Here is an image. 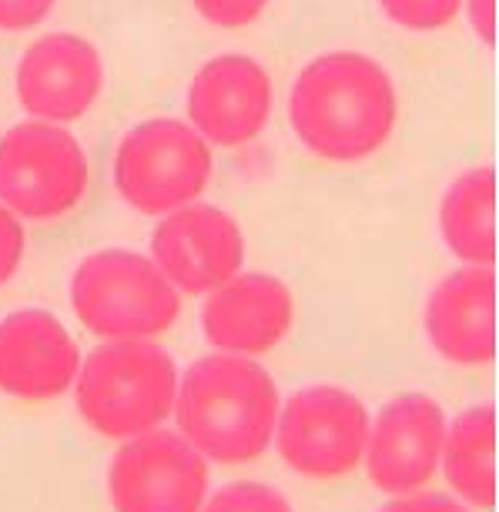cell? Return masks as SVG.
Masks as SVG:
<instances>
[{"label": "cell", "mask_w": 499, "mask_h": 512, "mask_svg": "<svg viewBox=\"0 0 499 512\" xmlns=\"http://www.w3.org/2000/svg\"><path fill=\"white\" fill-rule=\"evenodd\" d=\"M439 469L459 502L473 509L496 506V409L473 405L446 425Z\"/></svg>", "instance_id": "16"}, {"label": "cell", "mask_w": 499, "mask_h": 512, "mask_svg": "<svg viewBox=\"0 0 499 512\" xmlns=\"http://www.w3.org/2000/svg\"><path fill=\"white\" fill-rule=\"evenodd\" d=\"M151 262L178 295L205 298L245 265V235L228 211L191 201L161 215L151 235Z\"/></svg>", "instance_id": "10"}, {"label": "cell", "mask_w": 499, "mask_h": 512, "mask_svg": "<svg viewBox=\"0 0 499 512\" xmlns=\"http://www.w3.org/2000/svg\"><path fill=\"white\" fill-rule=\"evenodd\" d=\"M191 4L208 24L222 27V31H238L265 14L268 0H191Z\"/></svg>", "instance_id": "20"}, {"label": "cell", "mask_w": 499, "mask_h": 512, "mask_svg": "<svg viewBox=\"0 0 499 512\" xmlns=\"http://www.w3.org/2000/svg\"><path fill=\"white\" fill-rule=\"evenodd\" d=\"M429 345L446 362L489 365L496 359V275L493 265L449 272L426 302Z\"/></svg>", "instance_id": "15"}, {"label": "cell", "mask_w": 499, "mask_h": 512, "mask_svg": "<svg viewBox=\"0 0 499 512\" xmlns=\"http://www.w3.org/2000/svg\"><path fill=\"white\" fill-rule=\"evenodd\" d=\"M74 405L101 439L128 442L161 429L175 412V359L151 338L101 342L81 362Z\"/></svg>", "instance_id": "3"}, {"label": "cell", "mask_w": 499, "mask_h": 512, "mask_svg": "<svg viewBox=\"0 0 499 512\" xmlns=\"http://www.w3.org/2000/svg\"><path fill=\"white\" fill-rule=\"evenodd\" d=\"M27 255V228L24 221L0 205V285H7L17 275Z\"/></svg>", "instance_id": "21"}, {"label": "cell", "mask_w": 499, "mask_h": 512, "mask_svg": "<svg viewBox=\"0 0 499 512\" xmlns=\"http://www.w3.org/2000/svg\"><path fill=\"white\" fill-rule=\"evenodd\" d=\"M201 512H295L292 502L265 482H232L205 499Z\"/></svg>", "instance_id": "19"}, {"label": "cell", "mask_w": 499, "mask_h": 512, "mask_svg": "<svg viewBox=\"0 0 499 512\" xmlns=\"http://www.w3.org/2000/svg\"><path fill=\"white\" fill-rule=\"evenodd\" d=\"M278 385L255 359L215 352L178 379L175 422L205 462L248 466L262 459L275 436Z\"/></svg>", "instance_id": "2"}, {"label": "cell", "mask_w": 499, "mask_h": 512, "mask_svg": "<svg viewBox=\"0 0 499 512\" xmlns=\"http://www.w3.org/2000/svg\"><path fill=\"white\" fill-rule=\"evenodd\" d=\"M188 124L215 148H242L272 121V77L248 54H218L198 67L185 98Z\"/></svg>", "instance_id": "11"}, {"label": "cell", "mask_w": 499, "mask_h": 512, "mask_svg": "<svg viewBox=\"0 0 499 512\" xmlns=\"http://www.w3.org/2000/svg\"><path fill=\"white\" fill-rule=\"evenodd\" d=\"M446 439V412L433 395L402 392L369 422L362 462L366 476L386 496H409L436 479Z\"/></svg>", "instance_id": "9"}, {"label": "cell", "mask_w": 499, "mask_h": 512, "mask_svg": "<svg viewBox=\"0 0 499 512\" xmlns=\"http://www.w3.org/2000/svg\"><path fill=\"white\" fill-rule=\"evenodd\" d=\"M469 24L486 47H496V0H463Z\"/></svg>", "instance_id": "24"}, {"label": "cell", "mask_w": 499, "mask_h": 512, "mask_svg": "<svg viewBox=\"0 0 499 512\" xmlns=\"http://www.w3.org/2000/svg\"><path fill=\"white\" fill-rule=\"evenodd\" d=\"M88 154L64 124L21 121L0 138V205L21 221H54L88 195Z\"/></svg>", "instance_id": "6"}, {"label": "cell", "mask_w": 499, "mask_h": 512, "mask_svg": "<svg viewBox=\"0 0 499 512\" xmlns=\"http://www.w3.org/2000/svg\"><path fill=\"white\" fill-rule=\"evenodd\" d=\"M108 499L114 512H201L208 462L181 432L151 429L114 452Z\"/></svg>", "instance_id": "8"}, {"label": "cell", "mask_w": 499, "mask_h": 512, "mask_svg": "<svg viewBox=\"0 0 499 512\" xmlns=\"http://www.w3.org/2000/svg\"><path fill=\"white\" fill-rule=\"evenodd\" d=\"M215 175L211 144L178 118L131 128L114 154V188L134 211L161 218L205 195Z\"/></svg>", "instance_id": "5"}, {"label": "cell", "mask_w": 499, "mask_h": 512, "mask_svg": "<svg viewBox=\"0 0 499 512\" xmlns=\"http://www.w3.org/2000/svg\"><path fill=\"white\" fill-rule=\"evenodd\" d=\"M439 231L446 248L466 265L496 262V171L469 168L439 201Z\"/></svg>", "instance_id": "17"}, {"label": "cell", "mask_w": 499, "mask_h": 512, "mask_svg": "<svg viewBox=\"0 0 499 512\" xmlns=\"http://www.w3.org/2000/svg\"><path fill=\"white\" fill-rule=\"evenodd\" d=\"M382 512H469L466 502H459L443 492H409V496H396Z\"/></svg>", "instance_id": "23"}, {"label": "cell", "mask_w": 499, "mask_h": 512, "mask_svg": "<svg viewBox=\"0 0 499 512\" xmlns=\"http://www.w3.org/2000/svg\"><path fill=\"white\" fill-rule=\"evenodd\" d=\"M57 0H0V31H31L51 17Z\"/></svg>", "instance_id": "22"}, {"label": "cell", "mask_w": 499, "mask_h": 512, "mask_svg": "<svg viewBox=\"0 0 499 512\" xmlns=\"http://www.w3.org/2000/svg\"><path fill=\"white\" fill-rule=\"evenodd\" d=\"M382 14L406 31H443L463 11V0H379Z\"/></svg>", "instance_id": "18"}, {"label": "cell", "mask_w": 499, "mask_h": 512, "mask_svg": "<svg viewBox=\"0 0 499 512\" xmlns=\"http://www.w3.org/2000/svg\"><path fill=\"white\" fill-rule=\"evenodd\" d=\"M71 308L101 342L165 335L181 315V295L151 255L128 248L94 251L74 268Z\"/></svg>", "instance_id": "4"}, {"label": "cell", "mask_w": 499, "mask_h": 512, "mask_svg": "<svg viewBox=\"0 0 499 512\" xmlns=\"http://www.w3.org/2000/svg\"><path fill=\"white\" fill-rule=\"evenodd\" d=\"M292 131L315 158L352 164L392 138L399 94L376 57L329 51L302 67L289 94Z\"/></svg>", "instance_id": "1"}, {"label": "cell", "mask_w": 499, "mask_h": 512, "mask_svg": "<svg viewBox=\"0 0 499 512\" xmlns=\"http://www.w3.org/2000/svg\"><path fill=\"white\" fill-rule=\"evenodd\" d=\"M81 349L67 325L44 308H21L0 322V392L51 402L78 379Z\"/></svg>", "instance_id": "14"}, {"label": "cell", "mask_w": 499, "mask_h": 512, "mask_svg": "<svg viewBox=\"0 0 499 512\" xmlns=\"http://www.w3.org/2000/svg\"><path fill=\"white\" fill-rule=\"evenodd\" d=\"M369 422V409L349 389L305 385L278 405L272 442L295 476L332 482L362 466Z\"/></svg>", "instance_id": "7"}, {"label": "cell", "mask_w": 499, "mask_h": 512, "mask_svg": "<svg viewBox=\"0 0 499 512\" xmlns=\"http://www.w3.org/2000/svg\"><path fill=\"white\" fill-rule=\"evenodd\" d=\"M14 91L34 121H81L104 91V61L88 37L44 34L21 54Z\"/></svg>", "instance_id": "12"}, {"label": "cell", "mask_w": 499, "mask_h": 512, "mask_svg": "<svg viewBox=\"0 0 499 512\" xmlns=\"http://www.w3.org/2000/svg\"><path fill=\"white\" fill-rule=\"evenodd\" d=\"M295 325L292 288L265 272H238L205 295L201 332L215 352L258 359L289 338Z\"/></svg>", "instance_id": "13"}]
</instances>
